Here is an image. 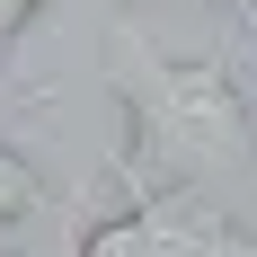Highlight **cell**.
<instances>
[{"instance_id": "obj_1", "label": "cell", "mask_w": 257, "mask_h": 257, "mask_svg": "<svg viewBox=\"0 0 257 257\" xmlns=\"http://www.w3.org/2000/svg\"><path fill=\"white\" fill-rule=\"evenodd\" d=\"M106 80L124 98L115 178L151 186V195H204V186L257 169V115L239 98L231 62L160 53L142 27H106Z\"/></svg>"}, {"instance_id": "obj_2", "label": "cell", "mask_w": 257, "mask_h": 257, "mask_svg": "<svg viewBox=\"0 0 257 257\" xmlns=\"http://www.w3.org/2000/svg\"><path fill=\"white\" fill-rule=\"evenodd\" d=\"M106 178H115V169H106ZM115 186H133V178H115ZM133 195H142V213H151L160 257H257V231L204 213L195 195H151V186H133Z\"/></svg>"}, {"instance_id": "obj_3", "label": "cell", "mask_w": 257, "mask_h": 257, "mask_svg": "<svg viewBox=\"0 0 257 257\" xmlns=\"http://www.w3.org/2000/svg\"><path fill=\"white\" fill-rule=\"evenodd\" d=\"M71 257H160V239H151V213H142V195H133L124 213H98L89 231L71 239Z\"/></svg>"}, {"instance_id": "obj_4", "label": "cell", "mask_w": 257, "mask_h": 257, "mask_svg": "<svg viewBox=\"0 0 257 257\" xmlns=\"http://www.w3.org/2000/svg\"><path fill=\"white\" fill-rule=\"evenodd\" d=\"M27 222H53V186L0 142V231H27Z\"/></svg>"}, {"instance_id": "obj_5", "label": "cell", "mask_w": 257, "mask_h": 257, "mask_svg": "<svg viewBox=\"0 0 257 257\" xmlns=\"http://www.w3.org/2000/svg\"><path fill=\"white\" fill-rule=\"evenodd\" d=\"M36 9H45V0H0V62H9V45L27 36V18H36Z\"/></svg>"}, {"instance_id": "obj_6", "label": "cell", "mask_w": 257, "mask_h": 257, "mask_svg": "<svg viewBox=\"0 0 257 257\" xmlns=\"http://www.w3.org/2000/svg\"><path fill=\"white\" fill-rule=\"evenodd\" d=\"M248 18H257V0H248Z\"/></svg>"}, {"instance_id": "obj_7", "label": "cell", "mask_w": 257, "mask_h": 257, "mask_svg": "<svg viewBox=\"0 0 257 257\" xmlns=\"http://www.w3.org/2000/svg\"><path fill=\"white\" fill-rule=\"evenodd\" d=\"M27 257H45V248H27Z\"/></svg>"}]
</instances>
